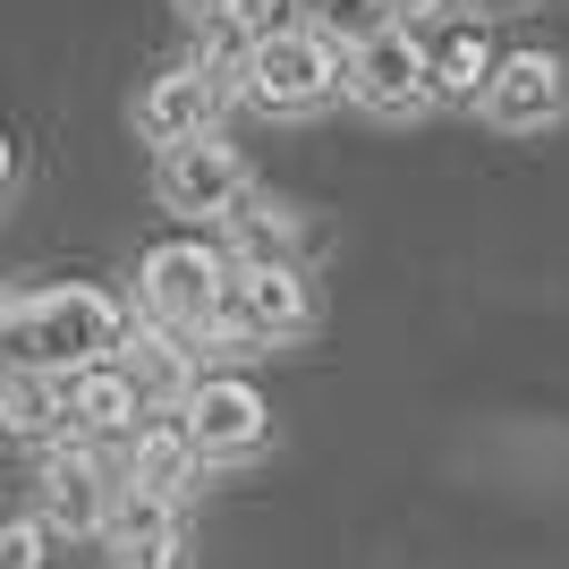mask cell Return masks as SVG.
<instances>
[{"mask_svg": "<svg viewBox=\"0 0 569 569\" xmlns=\"http://www.w3.org/2000/svg\"><path fill=\"white\" fill-rule=\"evenodd\" d=\"M119 340H128V315L102 298V289L69 281V289H34V298H18V323H9V340H0V375H86V366H102V357H119Z\"/></svg>", "mask_w": 569, "mask_h": 569, "instance_id": "1", "label": "cell"}, {"mask_svg": "<svg viewBox=\"0 0 569 569\" xmlns=\"http://www.w3.org/2000/svg\"><path fill=\"white\" fill-rule=\"evenodd\" d=\"M340 69H349L340 26L289 18V26H272V34L256 43L238 94L256 102V111H272V119H307V111H323V102H340Z\"/></svg>", "mask_w": 569, "mask_h": 569, "instance_id": "2", "label": "cell"}, {"mask_svg": "<svg viewBox=\"0 0 569 569\" xmlns=\"http://www.w3.org/2000/svg\"><path fill=\"white\" fill-rule=\"evenodd\" d=\"M230 298V256L204 247V238H153L137 256V307L153 332L170 340H196L213 323V307Z\"/></svg>", "mask_w": 569, "mask_h": 569, "instance_id": "3", "label": "cell"}, {"mask_svg": "<svg viewBox=\"0 0 569 569\" xmlns=\"http://www.w3.org/2000/svg\"><path fill=\"white\" fill-rule=\"evenodd\" d=\"M340 94L357 102V111H375V119H408V111H426V34L408 18L391 26H366V34H349V69H340Z\"/></svg>", "mask_w": 569, "mask_h": 569, "instance_id": "4", "label": "cell"}, {"mask_svg": "<svg viewBox=\"0 0 569 569\" xmlns=\"http://www.w3.org/2000/svg\"><path fill=\"white\" fill-rule=\"evenodd\" d=\"M170 417L188 426L204 468H247V459L272 442V400H263L247 375H196V391L170 408Z\"/></svg>", "mask_w": 569, "mask_h": 569, "instance_id": "5", "label": "cell"}, {"mask_svg": "<svg viewBox=\"0 0 569 569\" xmlns=\"http://www.w3.org/2000/svg\"><path fill=\"white\" fill-rule=\"evenodd\" d=\"M485 128H501V137H536V128H561L569 111V69H561V51H501L493 60V86H485Z\"/></svg>", "mask_w": 569, "mask_h": 569, "instance_id": "6", "label": "cell"}, {"mask_svg": "<svg viewBox=\"0 0 569 569\" xmlns=\"http://www.w3.org/2000/svg\"><path fill=\"white\" fill-rule=\"evenodd\" d=\"M111 476H102L94 442H51L43 468H34V527L43 536H102L111 519Z\"/></svg>", "mask_w": 569, "mask_h": 569, "instance_id": "7", "label": "cell"}, {"mask_svg": "<svg viewBox=\"0 0 569 569\" xmlns=\"http://www.w3.org/2000/svg\"><path fill=\"white\" fill-rule=\"evenodd\" d=\"M153 196H162L170 213L188 221H221L247 196V153L221 137H196V144H170L162 162H153Z\"/></svg>", "mask_w": 569, "mask_h": 569, "instance_id": "8", "label": "cell"}, {"mask_svg": "<svg viewBox=\"0 0 569 569\" xmlns=\"http://www.w3.org/2000/svg\"><path fill=\"white\" fill-rule=\"evenodd\" d=\"M221 86L204 69H196V60H179V69H162L153 77V86H144L137 94V137L153 144V153H170V144H196V137H213V119H221Z\"/></svg>", "mask_w": 569, "mask_h": 569, "instance_id": "9", "label": "cell"}, {"mask_svg": "<svg viewBox=\"0 0 569 569\" xmlns=\"http://www.w3.org/2000/svg\"><path fill=\"white\" fill-rule=\"evenodd\" d=\"M230 315L247 323V340L315 332V272L307 263H247V272H230Z\"/></svg>", "mask_w": 569, "mask_h": 569, "instance_id": "10", "label": "cell"}, {"mask_svg": "<svg viewBox=\"0 0 569 569\" xmlns=\"http://www.w3.org/2000/svg\"><path fill=\"white\" fill-rule=\"evenodd\" d=\"M60 426H69V442L137 433V426H144V391H137V375H128L119 357L86 366V375H60Z\"/></svg>", "mask_w": 569, "mask_h": 569, "instance_id": "11", "label": "cell"}, {"mask_svg": "<svg viewBox=\"0 0 569 569\" xmlns=\"http://www.w3.org/2000/svg\"><path fill=\"white\" fill-rule=\"evenodd\" d=\"M119 485H137V493L188 510V493L204 485V459H196L188 426H179V417H144V426L128 433V476H119Z\"/></svg>", "mask_w": 569, "mask_h": 569, "instance_id": "12", "label": "cell"}, {"mask_svg": "<svg viewBox=\"0 0 569 569\" xmlns=\"http://www.w3.org/2000/svg\"><path fill=\"white\" fill-rule=\"evenodd\" d=\"M493 60H501V43H493L476 18L442 26V34H426V94H433V102H485Z\"/></svg>", "mask_w": 569, "mask_h": 569, "instance_id": "13", "label": "cell"}, {"mask_svg": "<svg viewBox=\"0 0 569 569\" xmlns=\"http://www.w3.org/2000/svg\"><path fill=\"white\" fill-rule=\"evenodd\" d=\"M221 230H230V272H247V263H298V230H289L281 204L238 196L230 213H221Z\"/></svg>", "mask_w": 569, "mask_h": 569, "instance_id": "14", "label": "cell"}, {"mask_svg": "<svg viewBox=\"0 0 569 569\" xmlns=\"http://www.w3.org/2000/svg\"><path fill=\"white\" fill-rule=\"evenodd\" d=\"M0 426L18 433V442H69V426H60V382L51 375H0Z\"/></svg>", "mask_w": 569, "mask_h": 569, "instance_id": "15", "label": "cell"}, {"mask_svg": "<svg viewBox=\"0 0 569 569\" xmlns=\"http://www.w3.org/2000/svg\"><path fill=\"white\" fill-rule=\"evenodd\" d=\"M179 536V501H153L137 485H119L111 493V519H102V545L111 552H137V545H170Z\"/></svg>", "mask_w": 569, "mask_h": 569, "instance_id": "16", "label": "cell"}, {"mask_svg": "<svg viewBox=\"0 0 569 569\" xmlns=\"http://www.w3.org/2000/svg\"><path fill=\"white\" fill-rule=\"evenodd\" d=\"M188 9H196V18H221V26H238V34H256V43L272 34V26H289V18H281L289 0H188Z\"/></svg>", "mask_w": 569, "mask_h": 569, "instance_id": "17", "label": "cell"}, {"mask_svg": "<svg viewBox=\"0 0 569 569\" xmlns=\"http://www.w3.org/2000/svg\"><path fill=\"white\" fill-rule=\"evenodd\" d=\"M0 569H51V536L34 519H9L0 527Z\"/></svg>", "mask_w": 569, "mask_h": 569, "instance_id": "18", "label": "cell"}, {"mask_svg": "<svg viewBox=\"0 0 569 569\" xmlns=\"http://www.w3.org/2000/svg\"><path fill=\"white\" fill-rule=\"evenodd\" d=\"M111 569H188V536H170V545H137V552H111Z\"/></svg>", "mask_w": 569, "mask_h": 569, "instance_id": "19", "label": "cell"}, {"mask_svg": "<svg viewBox=\"0 0 569 569\" xmlns=\"http://www.w3.org/2000/svg\"><path fill=\"white\" fill-rule=\"evenodd\" d=\"M9 188H18V144L0 137V196H9Z\"/></svg>", "mask_w": 569, "mask_h": 569, "instance_id": "20", "label": "cell"}, {"mask_svg": "<svg viewBox=\"0 0 569 569\" xmlns=\"http://www.w3.org/2000/svg\"><path fill=\"white\" fill-rule=\"evenodd\" d=\"M9 323H18V298H9V289H0V340H9Z\"/></svg>", "mask_w": 569, "mask_h": 569, "instance_id": "21", "label": "cell"}, {"mask_svg": "<svg viewBox=\"0 0 569 569\" xmlns=\"http://www.w3.org/2000/svg\"><path fill=\"white\" fill-rule=\"evenodd\" d=\"M476 9H510V0H476Z\"/></svg>", "mask_w": 569, "mask_h": 569, "instance_id": "22", "label": "cell"}]
</instances>
